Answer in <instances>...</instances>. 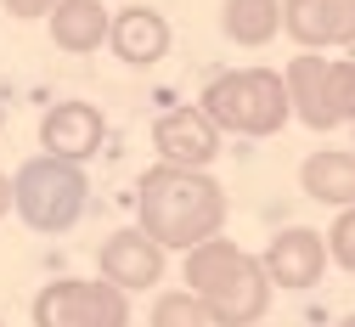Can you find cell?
<instances>
[{
  "mask_svg": "<svg viewBox=\"0 0 355 327\" xmlns=\"http://www.w3.org/2000/svg\"><path fill=\"white\" fill-rule=\"evenodd\" d=\"M136 215L141 231L164 249H198L209 237H220L226 226V192L209 169H175V164H153L136 181Z\"/></svg>",
  "mask_w": 355,
  "mask_h": 327,
  "instance_id": "1",
  "label": "cell"
},
{
  "mask_svg": "<svg viewBox=\"0 0 355 327\" xmlns=\"http://www.w3.org/2000/svg\"><path fill=\"white\" fill-rule=\"evenodd\" d=\"M198 108L232 135H277L293 113L288 74H277V68H226L203 85Z\"/></svg>",
  "mask_w": 355,
  "mask_h": 327,
  "instance_id": "2",
  "label": "cell"
},
{
  "mask_svg": "<svg viewBox=\"0 0 355 327\" xmlns=\"http://www.w3.org/2000/svg\"><path fill=\"white\" fill-rule=\"evenodd\" d=\"M85 203H91V181H85L79 164L68 158H51V153H40L17 169V215L23 226L34 231H68Z\"/></svg>",
  "mask_w": 355,
  "mask_h": 327,
  "instance_id": "3",
  "label": "cell"
},
{
  "mask_svg": "<svg viewBox=\"0 0 355 327\" xmlns=\"http://www.w3.org/2000/svg\"><path fill=\"white\" fill-rule=\"evenodd\" d=\"M34 327H130V299L107 276H62L34 294Z\"/></svg>",
  "mask_w": 355,
  "mask_h": 327,
  "instance_id": "4",
  "label": "cell"
},
{
  "mask_svg": "<svg viewBox=\"0 0 355 327\" xmlns=\"http://www.w3.org/2000/svg\"><path fill=\"white\" fill-rule=\"evenodd\" d=\"M153 147H158V164L209 169V164L220 158V124H214L203 108H169V113L153 124Z\"/></svg>",
  "mask_w": 355,
  "mask_h": 327,
  "instance_id": "5",
  "label": "cell"
},
{
  "mask_svg": "<svg viewBox=\"0 0 355 327\" xmlns=\"http://www.w3.org/2000/svg\"><path fill=\"white\" fill-rule=\"evenodd\" d=\"M265 271H271V283L288 288V294H304V288H316L322 283V271H327V231H310V226H282L271 249L259 254Z\"/></svg>",
  "mask_w": 355,
  "mask_h": 327,
  "instance_id": "6",
  "label": "cell"
},
{
  "mask_svg": "<svg viewBox=\"0 0 355 327\" xmlns=\"http://www.w3.org/2000/svg\"><path fill=\"white\" fill-rule=\"evenodd\" d=\"M96 265H102L107 283H119L124 294L158 288V276H164V243H153L141 226H124V231H113V237L96 249Z\"/></svg>",
  "mask_w": 355,
  "mask_h": 327,
  "instance_id": "7",
  "label": "cell"
},
{
  "mask_svg": "<svg viewBox=\"0 0 355 327\" xmlns=\"http://www.w3.org/2000/svg\"><path fill=\"white\" fill-rule=\"evenodd\" d=\"M107 135V119L102 108L91 102H57L46 119H40V147H46L51 158H68V164H85Z\"/></svg>",
  "mask_w": 355,
  "mask_h": 327,
  "instance_id": "8",
  "label": "cell"
},
{
  "mask_svg": "<svg viewBox=\"0 0 355 327\" xmlns=\"http://www.w3.org/2000/svg\"><path fill=\"white\" fill-rule=\"evenodd\" d=\"M288 34L304 51L322 45H355V0H282Z\"/></svg>",
  "mask_w": 355,
  "mask_h": 327,
  "instance_id": "9",
  "label": "cell"
},
{
  "mask_svg": "<svg viewBox=\"0 0 355 327\" xmlns=\"http://www.w3.org/2000/svg\"><path fill=\"white\" fill-rule=\"evenodd\" d=\"M107 45H113V57H119V62H130V68L164 62V57H169V23H164L153 6H124V12L113 17Z\"/></svg>",
  "mask_w": 355,
  "mask_h": 327,
  "instance_id": "10",
  "label": "cell"
},
{
  "mask_svg": "<svg viewBox=\"0 0 355 327\" xmlns=\"http://www.w3.org/2000/svg\"><path fill=\"white\" fill-rule=\"evenodd\" d=\"M248 265H254V254H248V249H237L232 237H209V243L187 249V288L209 305L214 294H226Z\"/></svg>",
  "mask_w": 355,
  "mask_h": 327,
  "instance_id": "11",
  "label": "cell"
},
{
  "mask_svg": "<svg viewBox=\"0 0 355 327\" xmlns=\"http://www.w3.org/2000/svg\"><path fill=\"white\" fill-rule=\"evenodd\" d=\"M46 23H51V45H57V51H68V57L102 51L107 34H113V17H107L102 0H62Z\"/></svg>",
  "mask_w": 355,
  "mask_h": 327,
  "instance_id": "12",
  "label": "cell"
},
{
  "mask_svg": "<svg viewBox=\"0 0 355 327\" xmlns=\"http://www.w3.org/2000/svg\"><path fill=\"white\" fill-rule=\"evenodd\" d=\"M299 186L304 198H316L327 209H355V147L338 153V147H322L299 164Z\"/></svg>",
  "mask_w": 355,
  "mask_h": 327,
  "instance_id": "13",
  "label": "cell"
},
{
  "mask_svg": "<svg viewBox=\"0 0 355 327\" xmlns=\"http://www.w3.org/2000/svg\"><path fill=\"white\" fill-rule=\"evenodd\" d=\"M271 288H277V283H271V271H265V260H254L226 294H214V299H209L214 327H254L265 310H271Z\"/></svg>",
  "mask_w": 355,
  "mask_h": 327,
  "instance_id": "14",
  "label": "cell"
},
{
  "mask_svg": "<svg viewBox=\"0 0 355 327\" xmlns=\"http://www.w3.org/2000/svg\"><path fill=\"white\" fill-rule=\"evenodd\" d=\"M220 23L237 45H271L288 28V12H282V0H226Z\"/></svg>",
  "mask_w": 355,
  "mask_h": 327,
  "instance_id": "15",
  "label": "cell"
},
{
  "mask_svg": "<svg viewBox=\"0 0 355 327\" xmlns=\"http://www.w3.org/2000/svg\"><path fill=\"white\" fill-rule=\"evenodd\" d=\"M327 57H316V51H304V57H293L288 62V97H293V113H299V124H310V130H327V113H322V90H327Z\"/></svg>",
  "mask_w": 355,
  "mask_h": 327,
  "instance_id": "16",
  "label": "cell"
},
{
  "mask_svg": "<svg viewBox=\"0 0 355 327\" xmlns=\"http://www.w3.org/2000/svg\"><path fill=\"white\" fill-rule=\"evenodd\" d=\"M153 327H214V316H209V305L192 288H169L153 305Z\"/></svg>",
  "mask_w": 355,
  "mask_h": 327,
  "instance_id": "17",
  "label": "cell"
},
{
  "mask_svg": "<svg viewBox=\"0 0 355 327\" xmlns=\"http://www.w3.org/2000/svg\"><path fill=\"white\" fill-rule=\"evenodd\" d=\"M322 113H327V130H333V124H355V62H349V57L327 68Z\"/></svg>",
  "mask_w": 355,
  "mask_h": 327,
  "instance_id": "18",
  "label": "cell"
},
{
  "mask_svg": "<svg viewBox=\"0 0 355 327\" xmlns=\"http://www.w3.org/2000/svg\"><path fill=\"white\" fill-rule=\"evenodd\" d=\"M327 254H333L344 271H355V209H338V215H333V226H327Z\"/></svg>",
  "mask_w": 355,
  "mask_h": 327,
  "instance_id": "19",
  "label": "cell"
},
{
  "mask_svg": "<svg viewBox=\"0 0 355 327\" xmlns=\"http://www.w3.org/2000/svg\"><path fill=\"white\" fill-rule=\"evenodd\" d=\"M57 6H62V0H0V12H12V17H23V23H28V17H51Z\"/></svg>",
  "mask_w": 355,
  "mask_h": 327,
  "instance_id": "20",
  "label": "cell"
},
{
  "mask_svg": "<svg viewBox=\"0 0 355 327\" xmlns=\"http://www.w3.org/2000/svg\"><path fill=\"white\" fill-rule=\"evenodd\" d=\"M17 215V175H0V220Z\"/></svg>",
  "mask_w": 355,
  "mask_h": 327,
  "instance_id": "21",
  "label": "cell"
},
{
  "mask_svg": "<svg viewBox=\"0 0 355 327\" xmlns=\"http://www.w3.org/2000/svg\"><path fill=\"white\" fill-rule=\"evenodd\" d=\"M338 327H355V316H344V321H338Z\"/></svg>",
  "mask_w": 355,
  "mask_h": 327,
  "instance_id": "22",
  "label": "cell"
},
{
  "mask_svg": "<svg viewBox=\"0 0 355 327\" xmlns=\"http://www.w3.org/2000/svg\"><path fill=\"white\" fill-rule=\"evenodd\" d=\"M0 124H6V108H0Z\"/></svg>",
  "mask_w": 355,
  "mask_h": 327,
  "instance_id": "23",
  "label": "cell"
},
{
  "mask_svg": "<svg viewBox=\"0 0 355 327\" xmlns=\"http://www.w3.org/2000/svg\"><path fill=\"white\" fill-rule=\"evenodd\" d=\"M0 327H6V321H0Z\"/></svg>",
  "mask_w": 355,
  "mask_h": 327,
  "instance_id": "24",
  "label": "cell"
}]
</instances>
